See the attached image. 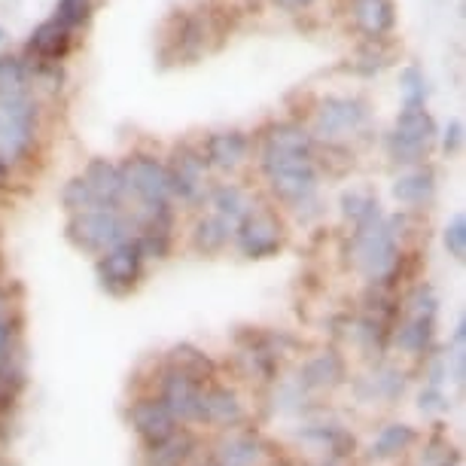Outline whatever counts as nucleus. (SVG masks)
Wrapping results in <instances>:
<instances>
[{"label":"nucleus","mask_w":466,"mask_h":466,"mask_svg":"<svg viewBox=\"0 0 466 466\" xmlns=\"http://www.w3.org/2000/svg\"><path fill=\"white\" fill-rule=\"evenodd\" d=\"M253 165L268 196L299 217L323 208L320 140L299 119H275L253 135Z\"/></svg>","instance_id":"f257e3e1"},{"label":"nucleus","mask_w":466,"mask_h":466,"mask_svg":"<svg viewBox=\"0 0 466 466\" xmlns=\"http://www.w3.org/2000/svg\"><path fill=\"white\" fill-rule=\"evenodd\" d=\"M46 137V101L37 92L0 95V162L13 171L37 162Z\"/></svg>","instance_id":"f03ea898"},{"label":"nucleus","mask_w":466,"mask_h":466,"mask_svg":"<svg viewBox=\"0 0 466 466\" xmlns=\"http://www.w3.org/2000/svg\"><path fill=\"white\" fill-rule=\"evenodd\" d=\"M372 126V107L363 95L354 92H332L318 98L311 107V135L320 144H350V140L363 137Z\"/></svg>","instance_id":"7ed1b4c3"},{"label":"nucleus","mask_w":466,"mask_h":466,"mask_svg":"<svg viewBox=\"0 0 466 466\" xmlns=\"http://www.w3.org/2000/svg\"><path fill=\"white\" fill-rule=\"evenodd\" d=\"M439 126L427 107H400L393 126L384 135V156L393 168H409L430 159L436 149Z\"/></svg>","instance_id":"20e7f679"},{"label":"nucleus","mask_w":466,"mask_h":466,"mask_svg":"<svg viewBox=\"0 0 466 466\" xmlns=\"http://www.w3.org/2000/svg\"><path fill=\"white\" fill-rule=\"evenodd\" d=\"M128 205H174L171 174L165 156L153 149H131L119 159Z\"/></svg>","instance_id":"39448f33"},{"label":"nucleus","mask_w":466,"mask_h":466,"mask_svg":"<svg viewBox=\"0 0 466 466\" xmlns=\"http://www.w3.org/2000/svg\"><path fill=\"white\" fill-rule=\"evenodd\" d=\"M165 165L171 174V196L174 208H201L208 198V189L214 183L205 153H201L198 140H177L165 153Z\"/></svg>","instance_id":"423d86ee"},{"label":"nucleus","mask_w":466,"mask_h":466,"mask_svg":"<svg viewBox=\"0 0 466 466\" xmlns=\"http://www.w3.org/2000/svg\"><path fill=\"white\" fill-rule=\"evenodd\" d=\"M67 235L76 248H83L89 253H104V250L116 248L119 241L131 238L135 228H131L128 208L95 205V208L80 210V214H70Z\"/></svg>","instance_id":"0eeeda50"},{"label":"nucleus","mask_w":466,"mask_h":466,"mask_svg":"<svg viewBox=\"0 0 466 466\" xmlns=\"http://www.w3.org/2000/svg\"><path fill=\"white\" fill-rule=\"evenodd\" d=\"M214 177H238L253 162V135L244 128H214L198 140Z\"/></svg>","instance_id":"6e6552de"},{"label":"nucleus","mask_w":466,"mask_h":466,"mask_svg":"<svg viewBox=\"0 0 466 466\" xmlns=\"http://www.w3.org/2000/svg\"><path fill=\"white\" fill-rule=\"evenodd\" d=\"M232 238L244 257L259 259L280 248V241H284V223H280L278 210L257 205L238 226H235Z\"/></svg>","instance_id":"1a4fd4ad"},{"label":"nucleus","mask_w":466,"mask_h":466,"mask_svg":"<svg viewBox=\"0 0 466 466\" xmlns=\"http://www.w3.org/2000/svg\"><path fill=\"white\" fill-rule=\"evenodd\" d=\"M76 46V31H70L65 22H58L56 15L43 19L28 31V37L22 43V56L28 61H65Z\"/></svg>","instance_id":"9d476101"},{"label":"nucleus","mask_w":466,"mask_h":466,"mask_svg":"<svg viewBox=\"0 0 466 466\" xmlns=\"http://www.w3.org/2000/svg\"><path fill=\"white\" fill-rule=\"evenodd\" d=\"M436 187H439L436 168L430 162H420V165H409V168H400V174L390 183V196L397 198V205L418 210L433 201Z\"/></svg>","instance_id":"9b49d317"},{"label":"nucleus","mask_w":466,"mask_h":466,"mask_svg":"<svg viewBox=\"0 0 466 466\" xmlns=\"http://www.w3.org/2000/svg\"><path fill=\"white\" fill-rule=\"evenodd\" d=\"M140 266H144V250L135 241V235L126 241H119L116 248L104 250L98 259V275L107 287L113 289H126L135 284V278L140 275Z\"/></svg>","instance_id":"f8f14e48"},{"label":"nucleus","mask_w":466,"mask_h":466,"mask_svg":"<svg viewBox=\"0 0 466 466\" xmlns=\"http://www.w3.org/2000/svg\"><path fill=\"white\" fill-rule=\"evenodd\" d=\"M86 183L92 187V196L98 205H113V208H128L126 196V180H122L119 159H107V156H95L80 168Z\"/></svg>","instance_id":"ddd939ff"},{"label":"nucleus","mask_w":466,"mask_h":466,"mask_svg":"<svg viewBox=\"0 0 466 466\" xmlns=\"http://www.w3.org/2000/svg\"><path fill=\"white\" fill-rule=\"evenodd\" d=\"M205 208L214 210L217 217H223L226 223L235 228L253 208H257V198H253V192L244 187V183H238L235 177H223V180L210 183Z\"/></svg>","instance_id":"4468645a"},{"label":"nucleus","mask_w":466,"mask_h":466,"mask_svg":"<svg viewBox=\"0 0 466 466\" xmlns=\"http://www.w3.org/2000/svg\"><path fill=\"white\" fill-rule=\"evenodd\" d=\"M348 15L366 40H387L397 31V4L393 0H350Z\"/></svg>","instance_id":"2eb2a0df"},{"label":"nucleus","mask_w":466,"mask_h":466,"mask_svg":"<svg viewBox=\"0 0 466 466\" xmlns=\"http://www.w3.org/2000/svg\"><path fill=\"white\" fill-rule=\"evenodd\" d=\"M34 92V65L22 52L0 49V95Z\"/></svg>","instance_id":"dca6fc26"},{"label":"nucleus","mask_w":466,"mask_h":466,"mask_svg":"<svg viewBox=\"0 0 466 466\" xmlns=\"http://www.w3.org/2000/svg\"><path fill=\"white\" fill-rule=\"evenodd\" d=\"M232 232L235 228L226 223L223 217H217L214 210L201 214L192 226V241L198 244L201 250H223L228 241H232Z\"/></svg>","instance_id":"f3484780"},{"label":"nucleus","mask_w":466,"mask_h":466,"mask_svg":"<svg viewBox=\"0 0 466 466\" xmlns=\"http://www.w3.org/2000/svg\"><path fill=\"white\" fill-rule=\"evenodd\" d=\"M400 101L402 107H427L430 95H433V86H430V76L420 70L418 65H406L400 70Z\"/></svg>","instance_id":"a211bd4d"},{"label":"nucleus","mask_w":466,"mask_h":466,"mask_svg":"<svg viewBox=\"0 0 466 466\" xmlns=\"http://www.w3.org/2000/svg\"><path fill=\"white\" fill-rule=\"evenodd\" d=\"M387 65H390V46H387V40H366L354 52L348 70H354L357 76H378Z\"/></svg>","instance_id":"6ab92c4d"},{"label":"nucleus","mask_w":466,"mask_h":466,"mask_svg":"<svg viewBox=\"0 0 466 466\" xmlns=\"http://www.w3.org/2000/svg\"><path fill=\"white\" fill-rule=\"evenodd\" d=\"M31 65H34V92H37L43 101L65 92L67 67L61 65V61H31Z\"/></svg>","instance_id":"aec40b11"},{"label":"nucleus","mask_w":466,"mask_h":466,"mask_svg":"<svg viewBox=\"0 0 466 466\" xmlns=\"http://www.w3.org/2000/svg\"><path fill=\"white\" fill-rule=\"evenodd\" d=\"M341 214H345V219H350V223H363V219L381 214V201H378L369 189H348L341 192Z\"/></svg>","instance_id":"412c9836"},{"label":"nucleus","mask_w":466,"mask_h":466,"mask_svg":"<svg viewBox=\"0 0 466 466\" xmlns=\"http://www.w3.org/2000/svg\"><path fill=\"white\" fill-rule=\"evenodd\" d=\"M95 6H98V0H56V15L58 22H65L70 31H86L89 28V22L95 19Z\"/></svg>","instance_id":"4be33fe9"},{"label":"nucleus","mask_w":466,"mask_h":466,"mask_svg":"<svg viewBox=\"0 0 466 466\" xmlns=\"http://www.w3.org/2000/svg\"><path fill=\"white\" fill-rule=\"evenodd\" d=\"M61 205H65L67 214H80V210L98 205L92 196V187L86 183V177L80 171L70 174V177L65 180V187H61Z\"/></svg>","instance_id":"5701e85b"},{"label":"nucleus","mask_w":466,"mask_h":466,"mask_svg":"<svg viewBox=\"0 0 466 466\" xmlns=\"http://www.w3.org/2000/svg\"><path fill=\"white\" fill-rule=\"evenodd\" d=\"M463 122L461 119H448L442 128H439V137H436V147H442L445 156H457L463 149Z\"/></svg>","instance_id":"b1692460"},{"label":"nucleus","mask_w":466,"mask_h":466,"mask_svg":"<svg viewBox=\"0 0 466 466\" xmlns=\"http://www.w3.org/2000/svg\"><path fill=\"white\" fill-rule=\"evenodd\" d=\"M442 241H445V250L451 253V257H463V250H466V219H463V214L451 217V223L445 226Z\"/></svg>","instance_id":"393cba45"},{"label":"nucleus","mask_w":466,"mask_h":466,"mask_svg":"<svg viewBox=\"0 0 466 466\" xmlns=\"http://www.w3.org/2000/svg\"><path fill=\"white\" fill-rule=\"evenodd\" d=\"M268 4L287 15H302V13H311L320 0H268Z\"/></svg>","instance_id":"a878e982"},{"label":"nucleus","mask_w":466,"mask_h":466,"mask_svg":"<svg viewBox=\"0 0 466 466\" xmlns=\"http://www.w3.org/2000/svg\"><path fill=\"white\" fill-rule=\"evenodd\" d=\"M13 168H10V165H4V162H0V189H6V187H10V183H13Z\"/></svg>","instance_id":"bb28decb"},{"label":"nucleus","mask_w":466,"mask_h":466,"mask_svg":"<svg viewBox=\"0 0 466 466\" xmlns=\"http://www.w3.org/2000/svg\"><path fill=\"white\" fill-rule=\"evenodd\" d=\"M6 40H10V31H6V28H4V25H0V46H4V43H6Z\"/></svg>","instance_id":"cd10ccee"}]
</instances>
